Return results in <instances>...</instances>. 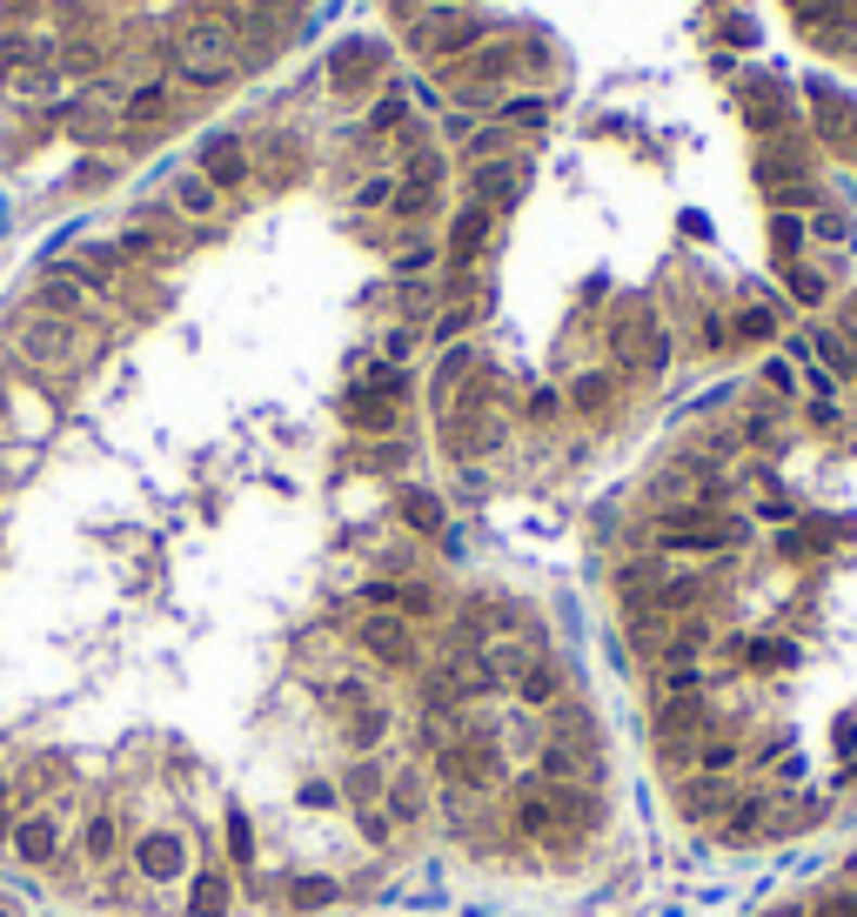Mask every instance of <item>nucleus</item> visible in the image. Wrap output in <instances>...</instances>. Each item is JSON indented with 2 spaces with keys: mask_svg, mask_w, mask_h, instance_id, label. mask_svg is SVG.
<instances>
[{
  "mask_svg": "<svg viewBox=\"0 0 857 917\" xmlns=\"http://www.w3.org/2000/svg\"><path fill=\"white\" fill-rule=\"evenodd\" d=\"M175 74L194 88H221L228 74H235V27L228 21H194L181 27V41H175Z\"/></svg>",
  "mask_w": 857,
  "mask_h": 917,
  "instance_id": "f257e3e1",
  "label": "nucleus"
},
{
  "mask_svg": "<svg viewBox=\"0 0 857 917\" xmlns=\"http://www.w3.org/2000/svg\"><path fill=\"white\" fill-rule=\"evenodd\" d=\"M704 737H711V703L704 697H664V710H656V750H664L677 770L696 764V743Z\"/></svg>",
  "mask_w": 857,
  "mask_h": 917,
  "instance_id": "f03ea898",
  "label": "nucleus"
},
{
  "mask_svg": "<svg viewBox=\"0 0 857 917\" xmlns=\"http://www.w3.org/2000/svg\"><path fill=\"white\" fill-rule=\"evenodd\" d=\"M14 355L34 369H67L74 362V322H61V315H27L14 329Z\"/></svg>",
  "mask_w": 857,
  "mask_h": 917,
  "instance_id": "7ed1b4c3",
  "label": "nucleus"
},
{
  "mask_svg": "<svg viewBox=\"0 0 857 917\" xmlns=\"http://www.w3.org/2000/svg\"><path fill=\"white\" fill-rule=\"evenodd\" d=\"M188 837L181 830H148L141 844H135V870L148 877V884H181L188 877Z\"/></svg>",
  "mask_w": 857,
  "mask_h": 917,
  "instance_id": "20e7f679",
  "label": "nucleus"
},
{
  "mask_svg": "<svg viewBox=\"0 0 857 917\" xmlns=\"http://www.w3.org/2000/svg\"><path fill=\"white\" fill-rule=\"evenodd\" d=\"M356 644L375 657V663H415V629L402 623V616H388V610H369L362 616V629H356Z\"/></svg>",
  "mask_w": 857,
  "mask_h": 917,
  "instance_id": "39448f33",
  "label": "nucleus"
},
{
  "mask_svg": "<svg viewBox=\"0 0 857 917\" xmlns=\"http://www.w3.org/2000/svg\"><path fill=\"white\" fill-rule=\"evenodd\" d=\"M536 770H542V784H583V790H590V777H597L590 737H550L542 756H536Z\"/></svg>",
  "mask_w": 857,
  "mask_h": 917,
  "instance_id": "423d86ee",
  "label": "nucleus"
},
{
  "mask_svg": "<svg viewBox=\"0 0 857 917\" xmlns=\"http://www.w3.org/2000/svg\"><path fill=\"white\" fill-rule=\"evenodd\" d=\"M443 777L462 784V790H489L502 777V764H496L489 743H443Z\"/></svg>",
  "mask_w": 857,
  "mask_h": 917,
  "instance_id": "0eeeda50",
  "label": "nucleus"
},
{
  "mask_svg": "<svg viewBox=\"0 0 857 917\" xmlns=\"http://www.w3.org/2000/svg\"><path fill=\"white\" fill-rule=\"evenodd\" d=\"M8 844H14V857L21 864H54V851H61V824H54V811H27L14 830H8Z\"/></svg>",
  "mask_w": 857,
  "mask_h": 917,
  "instance_id": "6e6552de",
  "label": "nucleus"
},
{
  "mask_svg": "<svg viewBox=\"0 0 857 917\" xmlns=\"http://www.w3.org/2000/svg\"><path fill=\"white\" fill-rule=\"evenodd\" d=\"M529 663H536V650H529V644H516V636H496V644L476 657V670H483V690H502V684L516 690Z\"/></svg>",
  "mask_w": 857,
  "mask_h": 917,
  "instance_id": "1a4fd4ad",
  "label": "nucleus"
},
{
  "mask_svg": "<svg viewBox=\"0 0 857 917\" xmlns=\"http://www.w3.org/2000/svg\"><path fill=\"white\" fill-rule=\"evenodd\" d=\"M677 797H683V811H690V817H730L737 804H744L730 777H704V770L683 777V790H677Z\"/></svg>",
  "mask_w": 857,
  "mask_h": 917,
  "instance_id": "9d476101",
  "label": "nucleus"
},
{
  "mask_svg": "<svg viewBox=\"0 0 857 917\" xmlns=\"http://www.w3.org/2000/svg\"><path fill=\"white\" fill-rule=\"evenodd\" d=\"M516 830H529V837H563V817H557V797H550V784H523L516 790Z\"/></svg>",
  "mask_w": 857,
  "mask_h": 917,
  "instance_id": "9b49d317",
  "label": "nucleus"
},
{
  "mask_svg": "<svg viewBox=\"0 0 857 917\" xmlns=\"http://www.w3.org/2000/svg\"><path fill=\"white\" fill-rule=\"evenodd\" d=\"M362 603H369V610H388V616H402V623H409V616H428V610H436V596H428L422 583H369V589H362Z\"/></svg>",
  "mask_w": 857,
  "mask_h": 917,
  "instance_id": "f8f14e48",
  "label": "nucleus"
},
{
  "mask_svg": "<svg viewBox=\"0 0 857 917\" xmlns=\"http://www.w3.org/2000/svg\"><path fill=\"white\" fill-rule=\"evenodd\" d=\"M41 315H61V322H88L94 308H88V289L74 282L67 268H54L48 282H41Z\"/></svg>",
  "mask_w": 857,
  "mask_h": 917,
  "instance_id": "ddd939ff",
  "label": "nucleus"
},
{
  "mask_svg": "<svg viewBox=\"0 0 857 917\" xmlns=\"http://www.w3.org/2000/svg\"><path fill=\"white\" fill-rule=\"evenodd\" d=\"M483 242H489V208H476V202H470V208L456 215V228H449V262H456V268H470V262L483 255Z\"/></svg>",
  "mask_w": 857,
  "mask_h": 917,
  "instance_id": "4468645a",
  "label": "nucleus"
},
{
  "mask_svg": "<svg viewBox=\"0 0 857 917\" xmlns=\"http://www.w3.org/2000/svg\"><path fill=\"white\" fill-rule=\"evenodd\" d=\"M362 74H382V48H375V41H348V48H335V61H329V81H335V88H356Z\"/></svg>",
  "mask_w": 857,
  "mask_h": 917,
  "instance_id": "2eb2a0df",
  "label": "nucleus"
},
{
  "mask_svg": "<svg viewBox=\"0 0 857 917\" xmlns=\"http://www.w3.org/2000/svg\"><path fill=\"white\" fill-rule=\"evenodd\" d=\"M744 114H751V128H784V88H777V81H764V74H757V81H744Z\"/></svg>",
  "mask_w": 857,
  "mask_h": 917,
  "instance_id": "dca6fc26",
  "label": "nucleus"
},
{
  "mask_svg": "<svg viewBox=\"0 0 857 917\" xmlns=\"http://www.w3.org/2000/svg\"><path fill=\"white\" fill-rule=\"evenodd\" d=\"M737 764H744V743L711 730L704 743H696V764H690V770H704V777H737Z\"/></svg>",
  "mask_w": 857,
  "mask_h": 917,
  "instance_id": "f3484780",
  "label": "nucleus"
},
{
  "mask_svg": "<svg viewBox=\"0 0 857 917\" xmlns=\"http://www.w3.org/2000/svg\"><path fill=\"white\" fill-rule=\"evenodd\" d=\"M202 175H208L215 188H235V181H248V154H242L235 141H208V154H202Z\"/></svg>",
  "mask_w": 857,
  "mask_h": 917,
  "instance_id": "a211bd4d",
  "label": "nucleus"
},
{
  "mask_svg": "<svg viewBox=\"0 0 857 917\" xmlns=\"http://www.w3.org/2000/svg\"><path fill=\"white\" fill-rule=\"evenodd\" d=\"M415 41H422L428 54H462V48H476V41H483V27H470V21H436V27H428V21H422Z\"/></svg>",
  "mask_w": 857,
  "mask_h": 917,
  "instance_id": "6ab92c4d",
  "label": "nucleus"
},
{
  "mask_svg": "<svg viewBox=\"0 0 857 917\" xmlns=\"http://www.w3.org/2000/svg\"><path fill=\"white\" fill-rule=\"evenodd\" d=\"M188 917H228V877H221V870H194V884H188Z\"/></svg>",
  "mask_w": 857,
  "mask_h": 917,
  "instance_id": "aec40b11",
  "label": "nucleus"
},
{
  "mask_svg": "<svg viewBox=\"0 0 857 917\" xmlns=\"http://www.w3.org/2000/svg\"><path fill=\"white\" fill-rule=\"evenodd\" d=\"M516 202V168L510 162H483L476 168V208H502Z\"/></svg>",
  "mask_w": 857,
  "mask_h": 917,
  "instance_id": "412c9836",
  "label": "nucleus"
},
{
  "mask_svg": "<svg viewBox=\"0 0 857 917\" xmlns=\"http://www.w3.org/2000/svg\"><path fill=\"white\" fill-rule=\"evenodd\" d=\"M516 697H523V703H536V710H542V703H557V697H563V676H557V663H550V657H536V663L523 670Z\"/></svg>",
  "mask_w": 857,
  "mask_h": 917,
  "instance_id": "4be33fe9",
  "label": "nucleus"
},
{
  "mask_svg": "<svg viewBox=\"0 0 857 917\" xmlns=\"http://www.w3.org/2000/svg\"><path fill=\"white\" fill-rule=\"evenodd\" d=\"M348 422H356V429H396V403L375 395V389H356V395H348Z\"/></svg>",
  "mask_w": 857,
  "mask_h": 917,
  "instance_id": "5701e85b",
  "label": "nucleus"
},
{
  "mask_svg": "<svg viewBox=\"0 0 857 917\" xmlns=\"http://www.w3.org/2000/svg\"><path fill=\"white\" fill-rule=\"evenodd\" d=\"M215 194H221V188H215L208 175H181V181H175V208L194 215V221H208V215H215Z\"/></svg>",
  "mask_w": 857,
  "mask_h": 917,
  "instance_id": "b1692460",
  "label": "nucleus"
},
{
  "mask_svg": "<svg viewBox=\"0 0 857 917\" xmlns=\"http://www.w3.org/2000/svg\"><path fill=\"white\" fill-rule=\"evenodd\" d=\"M402 523H409L415 536H436V530H443V502L428 496V489H402Z\"/></svg>",
  "mask_w": 857,
  "mask_h": 917,
  "instance_id": "393cba45",
  "label": "nucleus"
},
{
  "mask_svg": "<svg viewBox=\"0 0 857 917\" xmlns=\"http://www.w3.org/2000/svg\"><path fill=\"white\" fill-rule=\"evenodd\" d=\"M388 817H422V777L415 770H402V777H388Z\"/></svg>",
  "mask_w": 857,
  "mask_h": 917,
  "instance_id": "a878e982",
  "label": "nucleus"
},
{
  "mask_svg": "<svg viewBox=\"0 0 857 917\" xmlns=\"http://www.w3.org/2000/svg\"><path fill=\"white\" fill-rule=\"evenodd\" d=\"M342 790H348V797H356V804L369 811L375 797L388 790V777H382V764H369V756H362V764H348V784H342Z\"/></svg>",
  "mask_w": 857,
  "mask_h": 917,
  "instance_id": "bb28decb",
  "label": "nucleus"
},
{
  "mask_svg": "<svg viewBox=\"0 0 857 917\" xmlns=\"http://www.w3.org/2000/svg\"><path fill=\"white\" fill-rule=\"evenodd\" d=\"M382 737H388V710H382V703H362L356 724H348V743L369 750V743H382Z\"/></svg>",
  "mask_w": 857,
  "mask_h": 917,
  "instance_id": "cd10ccee",
  "label": "nucleus"
},
{
  "mask_svg": "<svg viewBox=\"0 0 857 917\" xmlns=\"http://www.w3.org/2000/svg\"><path fill=\"white\" fill-rule=\"evenodd\" d=\"M121 114H128V122H135V128H141V122H154V114H168V88H162V81H148V88H135Z\"/></svg>",
  "mask_w": 857,
  "mask_h": 917,
  "instance_id": "c85d7f7f",
  "label": "nucleus"
},
{
  "mask_svg": "<svg viewBox=\"0 0 857 917\" xmlns=\"http://www.w3.org/2000/svg\"><path fill=\"white\" fill-rule=\"evenodd\" d=\"M656 684H664V697H704V670L696 663H664Z\"/></svg>",
  "mask_w": 857,
  "mask_h": 917,
  "instance_id": "c756f323",
  "label": "nucleus"
},
{
  "mask_svg": "<svg viewBox=\"0 0 857 917\" xmlns=\"http://www.w3.org/2000/svg\"><path fill=\"white\" fill-rule=\"evenodd\" d=\"M289 904H295V910L335 904V877H295V884H289Z\"/></svg>",
  "mask_w": 857,
  "mask_h": 917,
  "instance_id": "7c9ffc66",
  "label": "nucleus"
},
{
  "mask_svg": "<svg viewBox=\"0 0 857 917\" xmlns=\"http://www.w3.org/2000/svg\"><path fill=\"white\" fill-rule=\"evenodd\" d=\"M114 255H121V262H162V242H154L148 228H128V234H121V249H114Z\"/></svg>",
  "mask_w": 857,
  "mask_h": 917,
  "instance_id": "2f4dec72",
  "label": "nucleus"
},
{
  "mask_svg": "<svg viewBox=\"0 0 857 917\" xmlns=\"http://www.w3.org/2000/svg\"><path fill=\"white\" fill-rule=\"evenodd\" d=\"M114 857V817H88V864Z\"/></svg>",
  "mask_w": 857,
  "mask_h": 917,
  "instance_id": "473e14b6",
  "label": "nucleus"
},
{
  "mask_svg": "<svg viewBox=\"0 0 857 917\" xmlns=\"http://www.w3.org/2000/svg\"><path fill=\"white\" fill-rule=\"evenodd\" d=\"M770 242H777V255L791 262V255H797V242H804V221H797V215H777V221H770Z\"/></svg>",
  "mask_w": 857,
  "mask_h": 917,
  "instance_id": "72a5a7b5",
  "label": "nucleus"
},
{
  "mask_svg": "<svg viewBox=\"0 0 857 917\" xmlns=\"http://www.w3.org/2000/svg\"><path fill=\"white\" fill-rule=\"evenodd\" d=\"M228 857H235V864H255V830H248V817H228Z\"/></svg>",
  "mask_w": 857,
  "mask_h": 917,
  "instance_id": "f704fd0d",
  "label": "nucleus"
},
{
  "mask_svg": "<svg viewBox=\"0 0 857 917\" xmlns=\"http://www.w3.org/2000/svg\"><path fill=\"white\" fill-rule=\"evenodd\" d=\"M470 154H476V168H483V162H502V154H510V135H502V128H483V135L470 141Z\"/></svg>",
  "mask_w": 857,
  "mask_h": 917,
  "instance_id": "c9c22d12",
  "label": "nucleus"
},
{
  "mask_svg": "<svg viewBox=\"0 0 857 917\" xmlns=\"http://www.w3.org/2000/svg\"><path fill=\"white\" fill-rule=\"evenodd\" d=\"M428 202H436V181H409V188H396V208H402V215H422Z\"/></svg>",
  "mask_w": 857,
  "mask_h": 917,
  "instance_id": "e433bc0d",
  "label": "nucleus"
},
{
  "mask_svg": "<svg viewBox=\"0 0 857 917\" xmlns=\"http://www.w3.org/2000/svg\"><path fill=\"white\" fill-rule=\"evenodd\" d=\"M810 234H817V242H837V249H850V221H844V215H831V208L810 221Z\"/></svg>",
  "mask_w": 857,
  "mask_h": 917,
  "instance_id": "4c0bfd02",
  "label": "nucleus"
},
{
  "mask_svg": "<svg viewBox=\"0 0 857 917\" xmlns=\"http://www.w3.org/2000/svg\"><path fill=\"white\" fill-rule=\"evenodd\" d=\"M777 329V315L770 308H744V315H737V335H744V342H764Z\"/></svg>",
  "mask_w": 857,
  "mask_h": 917,
  "instance_id": "58836bf2",
  "label": "nucleus"
},
{
  "mask_svg": "<svg viewBox=\"0 0 857 917\" xmlns=\"http://www.w3.org/2000/svg\"><path fill=\"white\" fill-rule=\"evenodd\" d=\"M362 208H388L396 202V175H375V181H362V194H356Z\"/></svg>",
  "mask_w": 857,
  "mask_h": 917,
  "instance_id": "ea45409f",
  "label": "nucleus"
},
{
  "mask_svg": "<svg viewBox=\"0 0 857 917\" xmlns=\"http://www.w3.org/2000/svg\"><path fill=\"white\" fill-rule=\"evenodd\" d=\"M610 403V375H583L576 382V409H603Z\"/></svg>",
  "mask_w": 857,
  "mask_h": 917,
  "instance_id": "a19ab883",
  "label": "nucleus"
},
{
  "mask_svg": "<svg viewBox=\"0 0 857 917\" xmlns=\"http://www.w3.org/2000/svg\"><path fill=\"white\" fill-rule=\"evenodd\" d=\"M335 797H342V790H335L329 777H308V784H302V804H308V811H329Z\"/></svg>",
  "mask_w": 857,
  "mask_h": 917,
  "instance_id": "79ce46f5",
  "label": "nucleus"
},
{
  "mask_svg": "<svg viewBox=\"0 0 857 917\" xmlns=\"http://www.w3.org/2000/svg\"><path fill=\"white\" fill-rule=\"evenodd\" d=\"M791 295H797V302H824V275H810V268H791Z\"/></svg>",
  "mask_w": 857,
  "mask_h": 917,
  "instance_id": "37998d69",
  "label": "nucleus"
},
{
  "mask_svg": "<svg viewBox=\"0 0 857 917\" xmlns=\"http://www.w3.org/2000/svg\"><path fill=\"white\" fill-rule=\"evenodd\" d=\"M502 114H510V122H516V128H542V114H550V107H542V101H510V107H502Z\"/></svg>",
  "mask_w": 857,
  "mask_h": 917,
  "instance_id": "c03bdc74",
  "label": "nucleus"
},
{
  "mask_svg": "<svg viewBox=\"0 0 857 917\" xmlns=\"http://www.w3.org/2000/svg\"><path fill=\"white\" fill-rule=\"evenodd\" d=\"M362 837H369V844H388V811H362Z\"/></svg>",
  "mask_w": 857,
  "mask_h": 917,
  "instance_id": "a18cd8bd",
  "label": "nucleus"
},
{
  "mask_svg": "<svg viewBox=\"0 0 857 917\" xmlns=\"http://www.w3.org/2000/svg\"><path fill=\"white\" fill-rule=\"evenodd\" d=\"M462 329H470V308H449V315H443V322H436V342H456Z\"/></svg>",
  "mask_w": 857,
  "mask_h": 917,
  "instance_id": "49530a36",
  "label": "nucleus"
},
{
  "mask_svg": "<svg viewBox=\"0 0 857 917\" xmlns=\"http://www.w3.org/2000/svg\"><path fill=\"white\" fill-rule=\"evenodd\" d=\"M396 122H402V101H382V107L369 114V128H396Z\"/></svg>",
  "mask_w": 857,
  "mask_h": 917,
  "instance_id": "de8ad7c7",
  "label": "nucleus"
},
{
  "mask_svg": "<svg viewBox=\"0 0 857 917\" xmlns=\"http://www.w3.org/2000/svg\"><path fill=\"white\" fill-rule=\"evenodd\" d=\"M428 262H436V249H409V255H396L402 275H415V268H428Z\"/></svg>",
  "mask_w": 857,
  "mask_h": 917,
  "instance_id": "09e8293b",
  "label": "nucleus"
},
{
  "mask_svg": "<svg viewBox=\"0 0 857 917\" xmlns=\"http://www.w3.org/2000/svg\"><path fill=\"white\" fill-rule=\"evenodd\" d=\"M409 348H415V335H409V329H396V335H388V362H402Z\"/></svg>",
  "mask_w": 857,
  "mask_h": 917,
  "instance_id": "8fccbe9b",
  "label": "nucleus"
},
{
  "mask_svg": "<svg viewBox=\"0 0 857 917\" xmlns=\"http://www.w3.org/2000/svg\"><path fill=\"white\" fill-rule=\"evenodd\" d=\"M0 804H8V777H0Z\"/></svg>",
  "mask_w": 857,
  "mask_h": 917,
  "instance_id": "3c124183",
  "label": "nucleus"
},
{
  "mask_svg": "<svg viewBox=\"0 0 857 917\" xmlns=\"http://www.w3.org/2000/svg\"><path fill=\"white\" fill-rule=\"evenodd\" d=\"M0 917H14V910H8V904H0Z\"/></svg>",
  "mask_w": 857,
  "mask_h": 917,
  "instance_id": "603ef678",
  "label": "nucleus"
}]
</instances>
